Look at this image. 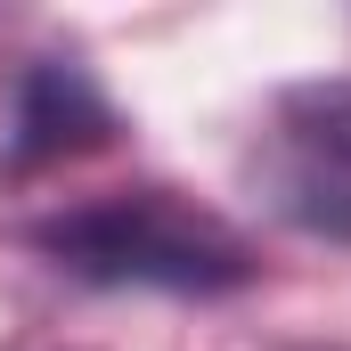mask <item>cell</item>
I'll list each match as a JSON object with an SVG mask.
<instances>
[{"instance_id":"6da1fadb","label":"cell","mask_w":351,"mask_h":351,"mask_svg":"<svg viewBox=\"0 0 351 351\" xmlns=\"http://www.w3.org/2000/svg\"><path fill=\"white\" fill-rule=\"evenodd\" d=\"M25 254H41L49 269L106 286V294H237L262 278V254L237 221H221L213 204L180 196V188H106V196H74L49 204L16 229Z\"/></svg>"},{"instance_id":"3957f363","label":"cell","mask_w":351,"mask_h":351,"mask_svg":"<svg viewBox=\"0 0 351 351\" xmlns=\"http://www.w3.org/2000/svg\"><path fill=\"white\" fill-rule=\"evenodd\" d=\"M123 139V106L82 58H25L8 74V106H0V180H41L66 172L82 156H106Z\"/></svg>"},{"instance_id":"7a4b0ae2","label":"cell","mask_w":351,"mask_h":351,"mask_svg":"<svg viewBox=\"0 0 351 351\" xmlns=\"http://www.w3.org/2000/svg\"><path fill=\"white\" fill-rule=\"evenodd\" d=\"M237 180L278 229L351 245V74H311V82L269 90L245 131Z\"/></svg>"}]
</instances>
